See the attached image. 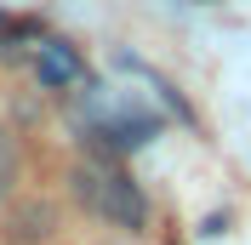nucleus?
Listing matches in <instances>:
<instances>
[{
	"label": "nucleus",
	"mask_w": 251,
	"mask_h": 245,
	"mask_svg": "<svg viewBox=\"0 0 251 245\" xmlns=\"http://www.w3.org/2000/svg\"><path fill=\"white\" fill-rule=\"evenodd\" d=\"M12 34H17V23H12L6 12H0V40H12Z\"/></svg>",
	"instance_id": "39448f33"
},
{
	"label": "nucleus",
	"mask_w": 251,
	"mask_h": 245,
	"mask_svg": "<svg viewBox=\"0 0 251 245\" xmlns=\"http://www.w3.org/2000/svg\"><path fill=\"white\" fill-rule=\"evenodd\" d=\"M51 228H57V211L46 199H17L6 211V240L12 245H40V240H51Z\"/></svg>",
	"instance_id": "7ed1b4c3"
},
{
	"label": "nucleus",
	"mask_w": 251,
	"mask_h": 245,
	"mask_svg": "<svg viewBox=\"0 0 251 245\" xmlns=\"http://www.w3.org/2000/svg\"><path fill=\"white\" fill-rule=\"evenodd\" d=\"M17 183H23V143L6 120H0V211L17 199Z\"/></svg>",
	"instance_id": "20e7f679"
},
{
	"label": "nucleus",
	"mask_w": 251,
	"mask_h": 245,
	"mask_svg": "<svg viewBox=\"0 0 251 245\" xmlns=\"http://www.w3.org/2000/svg\"><path fill=\"white\" fill-rule=\"evenodd\" d=\"M69 199L103 228H120V234L149 228V194L131 177V166L109 148H80L69 160Z\"/></svg>",
	"instance_id": "f257e3e1"
},
{
	"label": "nucleus",
	"mask_w": 251,
	"mask_h": 245,
	"mask_svg": "<svg viewBox=\"0 0 251 245\" xmlns=\"http://www.w3.org/2000/svg\"><path fill=\"white\" fill-rule=\"evenodd\" d=\"M34 80L46 86V92H69L86 80V57H80L69 40L46 34V40H34Z\"/></svg>",
	"instance_id": "f03ea898"
}]
</instances>
